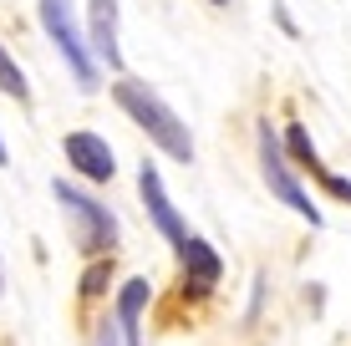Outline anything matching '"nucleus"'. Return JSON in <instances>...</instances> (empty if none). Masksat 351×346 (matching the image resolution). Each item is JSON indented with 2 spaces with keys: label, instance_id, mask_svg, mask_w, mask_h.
<instances>
[{
  "label": "nucleus",
  "instance_id": "f3484780",
  "mask_svg": "<svg viewBox=\"0 0 351 346\" xmlns=\"http://www.w3.org/2000/svg\"><path fill=\"white\" fill-rule=\"evenodd\" d=\"M0 295H5V260H0Z\"/></svg>",
  "mask_w": 351,
  "mask_h": 346
},
{
  "label": "nucleus",
  "instance_id": "1a4fd4ad",
  "mask_svg": "<svg viewBox=\"0 0 351 346\" xmlns=\"http://www.w3.org/2000/svg\"><path fill=\"white\" fill-rule=\"evenodd\" d=\"M148 301H153V285L148 280H123L117 285V311H112V326L123 346H143V316H148Z\"/></svg>",
  "mask_w": 351,
  "mask_h": 346
},
{
  "label": "nucleus",
  "instance_id": "423d86ee",
  "mask_svg": "<svg viewBox=\"0 0 351 346\" xmlns=\"http://www.w3.org/2000/svg\"><path fill=\"white\" fill-rule=\"evenodd\" d=\"M62 153H66V163H71L82 178H87V184H112L117 153H112V143H107L102 133H87V127H77V133L62 138Z\"/></svg>",
  "mask_w": 351,
  "mask_h": 346
},
{
  "label": "nucleus",
  "instance_id": "39448f33",
  "mask_svg": "<svg viewBox=\"0 0 351 346\" xmlns=\"http://www.w3.org/2000/svg\"><path fill=\"white\" fill-rule=\"evenodd\" d=\"M138 199H143V209H148L153 230H158L163 240L173 245V255H184V245L193 240V234H189V224H184V214H178V204L168 199V188H163V173H158V163H148V158L138 163Z\"/></svg>",
  "mask_w": 351,
  "mask_h": 346
},
{
  "label": "nucleus",
  "instance_id": "7ed1b4c3",
  "mask_svg": "<svg viewBox=\"0 0 351 346\" xmlns=\"http://www.w3.org/2000/svg\"><path fill=\"white\" fill-rule=\"evenodd\" d=\"M51 199H56V209L66 214L71 245H77L82 255L102 260V255H112V249H117V214L107 209L102 199L82 194V188L66 184V178H56V184H51Z\"/></svg>",
  "mask_w": 351,
  "mask_h": 346
},
{
  "label": "nucleus",
  "instance_id": "f8f14e48",
  "mask_svg": "<svg viewBox=\"0 0 351 346\" xmlns=\"http://www.w3.org/2000/svg\"><path fill=\"white\" fill-rule=\"evenodd\" d=\"M107 280H112V255H102V260H92V265H87V275H82V295H87V301H92V295H102Z\"/></svg>",
  "mask_w": 351,
  "mask_h": 346
},
{
  "label": "nucleus",
  "instance_id": "20e7f679",
  "mask_svg": "<svg viewBox=\"0 0 351 346\" xmlns=\"http://www.w3.org/2000/svg\"><path fill=\"white\" fill-rule=\"evenodd\" d=\"M36 16H41V31L51 36V46L62 51V62L71 71L82 92H97V56H92V41H87V26L77 21L71 0H36Z\"/></svg>",
  "mask_w": 351,
  "mask_h": 346
},
{
  "label": "nucleus",
  "instance_id": "a211bd4d",
  "mask_svg": "<svg viewBox=\"0 0 351 346\" xmlns=\"http://www.w3.org/2000/svg\"><path fill=\"white\" fill-rule=\"evenodd\" d=\"M214 5H229V0H214Z\"/></svg>",
  "mask_w": 351,
  "mask_h": 346
},
{
  "label": "nucleus",
  "instance_id": "f257e3e1",
  "mask_svg": "<svg viewBox=\"0 0 351 346\" xmlns=\"http://www.w3.org/2000/svg\"><path fill=\"white\" fill-rule=\"evenodd\" d=\"M112 102L132 117V127H143V133H148V143L163 153V158L193 163V133H189V123H184V117H178L143 77H117V82H112Z\"/></svg>",
  "mask_w": 351,
  "mask_h": 346
},
{
  "label": "nucleus",
  "instance_id": "6e6552de",
  "mask_svg": "<svg viewBox=\"0 0 351 346\" xmlns=\"http://www.w3.org/2000/svg\"><path fill=\"white\" fill-rule=\"evenodd\" d=\"M178 270H184V291L189 295H209L214 285H219V275H224V260L204 234H193L184 245V255H178Z\"/></svg>",
  "mask_w": 351,
  "mask_h": 346
},
{
  "label": "nucleus",
  "instance_id": "f03ea898",
  "mask_svg": "<svg viewBox=\"0 0 351 346\" xmlns=\"http://www.w3.org/2000/svg\"><path fill=\"white\" fill-rule=\"evenodd\" d=\"M255 148H260V173H265V188H270V199H280V204L290 214H300V219L311 224V230H321V204L311 199V188L300 184V173H295V163H290V153H285V138L270 127V117H260L255 123Z\"/></svg>",
  "mask_w": 351,
  "mask_h": 346
},
{
  "label": "nucleus",
  "instance_id": "dca6fc26",
  "mask_svg": "<svg viewBox=\"0 0 351 346\" xmlns=\"http://www.w3.org/2000/svg\"><path fill=\"white\" fill-rule=\"evenodd\" d=\"M5 163H10V148H5V138H0V169H5Z\"/></svg>",
  "mask_w": 351,
  "mask_h": 346
},
{
  "label": "nucleus",
  "instance_id": "9b49d317",
  "mask_svg": "<svg viewBox=\"0 0 351 346\" xmlns=\"http://www.w3.org/2000/svg\"><path fill=\"white\" fill-rule=\"evenodd\" d=\"M285 153H290V163H295V169H306V173L321 169V153H316V143H311V133H306L300 123L285 127Z\"/></svg>",
  "mask_w": 351,
  "mask_h": 346
},
{
  "label": "nucleus",
  "instance_id": "ddd939ff",
  "mask_svg": "<svg viewBox=\"0 0 351 346\" xmlns=\"http://www.w3.org/2000/svg\"><path fill=\"white\" fill-rule=\"evenodd\" d=\"M311 178H316V184H321V188H326V194H331V199H341V204H351V178L331 173V169H326V163H321V169L311 173Z\"/></svg>",
  "mask_w": 351,
  "mask_h": 346
},
{
  "label": "nucleus",
  "instance_id": "0eeeda50",
  "mask_svg": "<svg viewBox=\"0 0 351 346\" xmlns=\"http://www.w3.org/2000/svg\"><path fill=\"white\" fill-rule=\"evenodd\" d=\"M87 41L97 66L123 71V41H117V0H87Z\"/></svg>",
  "mask_w": 351,
  "mask_h": 346
},
{
  "label": "nucleus",
  "instance_id": "4468645a",
  "mask_svg": "<svg viewBox=\"0 0 351 346\" xmlns=\"http://www.w3.org/2000/svg\"><path fill=\"white\" fill-rule=\"evenodd\" d=\"M97 346H123V336H117L112 321H102V331H97Z\"/></svg>",
  "mask_w": 351,
  "mask_h": 346
},
{
  "label": "nucleus",
  "instance_id": "2eb2a0df",
  "mask_svg": "<svg viewBox=\"0 0 351 346\" xmlns=\"http://www.w3.org/2000/svg\"><path fill=\"white\" fill-rule=\"evenodd\" d=\"M275 21H280V31H285V36H295V21H290V10H285V5H275Z\"/></svg>",
  "mask_w": 351,
  "mask_h": 346
},
{
  "label": "nucleus",
  "instance_id": "9d476101",
  "mask_svg": "<svg viewBox=\"0 0 351 346\" xmlns=\"http://www.w3.org/2000/svg\"><path fill=\"white\" fill-rule=\"evenodd\" d=\"M0 92H5L10 102L31 107V82H26V71L16 66V56L5 51V41H0Z\"/></svg>",
  "mask_w": 351,
  "mask_h": 346
}]
</instances>
